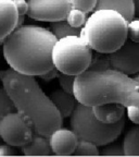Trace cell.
I'll list each match as a JSON object with an SVG mask.
<instances>
[{"instance_id": "6da1fadb", "label": "cell", "mask_w": 139, "mask_h": 157, "mask_svg": "<svg viewBox=\"0 0 139 157\" xmlns=\"http://www.w3.org/2000/svg\"><path fill=\"white\" fill-rule=\"evenodd\" d=\"M0 80L12 98L16 111L32 125L34 132L49 137L62 127L64 118L51 98L42 90L35 76L8 69L0 72Z\"/></svg>"}, {"instance_id": "7a4b0ae2", "label": "cell", "mask_w": 139, "mask_h": 157, "mask_svg": "<svg viewBox=\"0 0 139 157\" xmlns=\"http://www.w3.org/2000/svg\"><path fill=\"white\" fill-rule=\"evenodd\" d=\"M58 38L52 31L36 25L15 27L3 40V57L20 73L40 76L54 68L52 50Z\"/></svg>"}, {"instance_id": "3957f363", "label": "cell", "mask_w": 139, "mask_h": 157, "mask_svg": "<svg viewBox=\"0 0 139 157\" xmlns=\"http://www.w3.org/2000/svg\"><path fill=\"white\" fill-rule=\"evenodd\" d=\"M73 94L78 103L91 107L109 103L139 106V82L112 67L87 69L76 75Z\"/></svg>"}, {"instance_id": "277c9868", "label": "cell", "mask_w": 139, "mask_h": 157, "mask_svg": "<svg viewBox=\"0 0 139 157\" xmlns=\"http://www.w3.org/2000/svg\"><path fill=\"white\" fill-rule=\"evenodd\" d=\"M81 37L93 52L109 55L128 38V21L114 10H95L82 27Z\"/></svg>"}, {"instance_id": "5b68a950", "label": "cell", "mask_w": 139, "mask_h": 157, "mask_svg": "<svg viewBox=\"0 0 139 157\" xmlns=\"http://www.w3.org/2000/svg\"><path fill=\"white\" fill-rule=\"evenodd\" d=\"M71 129L78 139L90 141L98 146L112 143L120 136L125 127V118L115 123H104L95 116L91 106L77 103L71 115Z\"/></svg>"}, {"instance_id": "8992f818", "label": "cell", "mask_w": 139, "mask_h": 157, "mask_svg": "<svg viewBox=\"0 0 139 157\" xmlns=\"http://www.w3.org/2000/svg\"><path fill=\"white\" fill-rule=\"evenodd\" d=\"M93 58V49L81 35L59 38L52 50L54 68L58 69L59 72L75 76L89 68Z\"/></svg>"}, {"instance_id": "52a82bcc", "label": "cell", "mask_w": 139, "mask_h": 157, "mask_svg": "<svg viewBox=\"0 0 139 157\" xmlns=\"http://www.w3.org/2000/svg\"><path fill=\"white\" fill-rule=\"evenodd\" d=\"M0 135L5 143L14 147H22L31 141L34 130L21 113L12 111L0 121Z\"/></svg>"}, {"instance_id": "ba28073f", "label": "cell", "mask_w": 139, "mask_h": 157, "mask_svg": "<svg viewBox=\"0 0 139 157\" xmlns=\"http://www.w3.org/2000/svg\"><path fill=\"white\" fill-rule=\"evenodd\" d=\"M27 17L42 22L66 20L72 6L70 0H27Z\"/></svg>"}, {"instance_id": "9c48e42d", "label": "cell", "mask_w": 139, "mask_h": 157, "mask_svg": "<svg viewBox=\"0 0 139 157\" xmlns=\"http://www.w3.org/2000/svg\"><path fill=\"white\" fill-rule=\"evenodd\" d=\"M109 58L112 68L134 75L139 71V42L127 38L120 48L109 54Z\"/></svg>"}, {"instance_id": "30bf717a", "label": "cell", "mask_w": 139, "mask_h": 157, "mask_svg": "<svg viewBox=\"0 0 139 157\" xmlns=\"http://www.w3.org/2000/svg\"><path fill=\"white\" fill-rule=\"evenodd\" d=\"M49 143L53 154L58 156L73 155L78 143V136L73 130L66 128H59L49 135Z\"/></svg>"}, {"instance_id": "8fae6325", "label": "cell", "mask_w": 139, "mask_h": 157, "mask_svg": "<svg viewBox=\"0 0 139 157\" xmlns=\"http://www.w3.org/2000/svg\"><path fill=\"white\" fill-rule=\"evenodd\" d=\"M19 13L13 0H0V44L17 26Z\"/></svg>"}, {"instance_id": "7c38bea8", "label": "cell", "mask_w": 139, "mask_h": 157, "mask_svg": "<svg viewBox=\"0 0 139 157\" xmlns=\"http://www.w3.org/2000/svg\"><path fill=\"white\" fill-rule=\"evenodd\" d=\"M93 113L104 123H115L124 118L126 107L119 103H109L93 107Z\"/></svg>"}, {"instance_id": "4fadbf2b", "label": "cell", "mask_w": 139, "mask_h": 157, "mask_svg": "<svg viewBox=\"0 0 139 157\" xmlns=\"http://www.w3.org/2000/svg\"><path fill=\"white\" fill-rule=\"evenodd\" d=\"M50 98L52 99L54 106L60 111V113H61L63 118L71 117V115L73 113L74 109H75L76 105L78 103L74 94L68 93L62 88L52 92L51 95H50Z\"/></svg>"}, {"instance_id": "5bb4252c", "label": "cell", "mask_w": 139, "mask_h": 157, "mask_svg": "<svg viewBox=\"0 0 139 157\" xmlns=\"http://www.w3.org/2000/svg\"><path fill=\"white\" fill-rule=\"evenodd\" d=\"M21 148L26 156H48L52 153L48 137L36 132H34L31 141Z\"/></svg>"}, {"instance_id": "9a60e30c", "label": "cell", "mask_w": 139, "mask_h": 157, "mask_svg": "<svg viewBox=\"0 0 139 157\" xmlns=\"http://www.w3.org/2000/svg\"><path fill=\"white\" fill-rule=\"evenodd\" d=\"M99 9H110L117 11L127 21H130L135 17L134 0H98L96 10Z\"/></svg>"}, {"instance_id": "2e32d148", "label": "cell", "mask_w": 139, "mask_h": 157, "mask_svg": "<svg viewBox=\"0 0 139 157\" xmlns=\"http://www.w3.org/2000/svg\"><path fill=\"white\" fill-rule=\"evenodd\" d=\"M125 156H139V124L127 131L123 141Z\"/></svg>"}, {"instance_id": "e0dca14e", "label": "cell", "mask_w": 139, "mask_h": 157, "mask_svg": "<svg viewBox=\"0 0 139 157\" xmlns=\"http://www.w3.org/2000/svg\"><path fill=\"white\" fill-rule=\"evenodd\" d=\"M51 31L57 38H63L66 36H71V35H81L82 29L72 26L66 20H61V21H57V22L51 23Z\"/></svg>"}, {"instance_id": "ac0fdd59", "label": "cell", "mask_w": 139, "mask_h": 157, "mask_svg": "<svg viewBox=\"0 0 139 157\" xmlns=\"http://www.w3.org/2000/svg\"><path fill=\"white\" fill-rule=\"evenodd\" d=\"M74 156H99L100 151L98 150V145L90 141L79 139L73 153Z\"/></svg>"}, {"instance_id": "d6986e66", "label": "cell", "mask_w": 139, "mask_h": 157, "mask_svg": "<svg viewBox=\"0 0 139 157\" xmlns=\"http://www.w3.org/2000/svg\"><path fill=\"white\" fill-rule=\"evenodd\" d=\"M16 111V108L13 103L12 98L5 90V87H0V121L8 113Z\"/></svg>"}, {"instance_id": "ffe728a7", "label": "cell", "mask_w": 139, "mask_h": 157, "mask_svg": "<svg viewBox=\"0 0 139 157\" xmlns=\"http://www.w3.org/2000/svg\"><path fill=\"white\" fill-rule=\"evenodd\" d=\"M87 13L82 11L79 9H75L72 8L68 12V17H66V21H68L72 26L77 27V29H82L85 25L86 21H87Z\"/></svg>"}, {"instance_id": "44dd1931", "label": "cell", "mask_w": 139, "mask_h": 157, "mask_svg": "<svg viewBox=\"0 0 139 157\" xmlns=\"http://www.w3.org/2000/svg\"><path fill=\"white\" fill-rule=\"evenodd\" d=\"M58 78L59 84H60L62 90H64V91L68 92V93L73 94L74 83H75V75H71V74L59 72L58 78Z\"/></svg>"}, {"instance_id": "7402d4cb", "label": "cell", "mask_w": 139, "mask_h": 157, "mask_svg": "<svg viewBox=\"0 0 139 157\" xmlns=\"http://www.w3.org/2000/svg\"><path fill=\"white\" fill-rule=\"evenodd\" d=\"M101 156H125L124 147L121 143H109L104 145L103 150L100 152Z\"/></svg>"}, {"instance_id": "603a6c76", "label": "cell", "mask_w": 139, "mask_h": 157, "mask_svg": "<svg viewBox=\"0 0 139 157\" xmlns=\"http://www.w3.org/2000/svg\"><path fill=\"white\" fill-rule=\"evenodd\" d=\"M72 8L79 9L86 13L93 12L97 7L98 0H70Z\"/></svg>"}, {"instance_id": "cb8c5ba5", "label": "cell", "mask_w": 139, "mask_h": 157, "mask_svg": "<svg viewBox=\"0 0 139 157\" xmlns=\"http://www.w3.org/2000/svg\"><path fill=\"white\" fill-rule=\"evenodd\" d=\"M128 38L133 42H139V19H133L128 21Z\"/></svg>"}, {"instance_id": "d4e9b609", "label": "cell", "mask_w": 139, "mask_h": 157, "mask_svg": "<svg viewBox=\"0 0 139 157\" xmlns=\"http://www.w3.org/2000/svg\"><path fill=\"white\" fill-rule=\"evenodd\" d=\"M126 111L130 120L133 123L139 124V106L130 105L128 107H126Z\"/></svg>"}, {"instance_id": "484cf974", "label": "cell", "mask_w": 139, "mask_h": 157, "mask_svg": "<svg viewBox=\"0 0 139 157\" xmlns=\"http://www.w3.org/2000/svg\"><path fill=\"white\" fill-rule=\"evenodd\" d=\"M13 2L15 5L19 15L24 17L25 14H27V11H28V1L27 0H13Z\"/></svg>"}, {"instance_id": "4316f807", "label": "cell", "mask_w": 139, "mask_h": 157, "mask_svg": "<svg viewBox=\"0 0 139 157\" xmlns=\"http://www.w3.org/2000/svg\"><path fill=\"white\" fill-rule=\"evenodd\" d=\"M16 155V152L12 147V145L8 144H0V156H14Z\"/></svg>"}, {"instance_id": "83f0119b", "label": "cell", "mask_w": 139, "mask_h": 157, "mask_svg": "<svg viewBox=\"0 0 139 157\" xmlns=\"http://www.w3.org/2000/svg\"><path fill=\"white\" fill-rule=\"evenodd\" d=\"M58 74H59L58 69L52 68L51 70H49L48 72H46V73H44L42 75H40V78H42L44 81L49 82V81H51V80H53L54 78H58Z\"/></svg>"}, {"instance_id": "f1b7e54d", "label": "cell", "mask_w": 139, "mask_h": 157, "mask_svg": "<svg viewBox=\"0 0 139 157\" xmlns=\"http://www.w3.org/2000/svg\"><path fill=\"white\" fill-rule=\"evenodd\" d=\"M134 6H135V17L139 19V0H134Z\"/></svg>"}, {"instance_id": "f546056e", "label": "cell", "mask_w": 139, "mask_h": 157, "mask_svg": "<svg viewBox=\"0 0 139 157\" xmlns=\"http://www.w3.org/2000/svg\"><path fill=\"white\" fill-rule=\"evenodd\" d=\"M133 78H135V80H136L137 82H139V71L137 72V73H135L134 75H133Z\"/></svg>"}, {"instance_id": "4dcf8cb0", "label": "cell", "mask_w": 139, "mask_h": 157, "mask_svg": "<svg viewBox=\"0 0 139 157\" xmlns=\"http://www.w3.org/2000/svg\"><path fill=\"white\" fill-rule=\"evenodd\" d=\"M1 141H3V140H2V137H1V135H0V144H1Z\"/></svg>"}]
</instances>
